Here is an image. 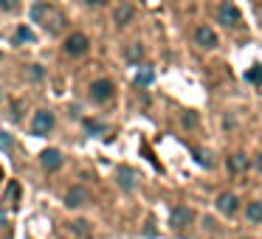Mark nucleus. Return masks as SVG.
<instances>
[{
	"mask_svg": "<svg viewBox=\"0 0 262 239\" xmlns=\"http://www.w3.org/2000/svg\"><path fill=\"white\" fill-rule=\"evenodd\" d=\"M194 45H200V48H217V31L214 29H209V26H198L194 29Z\"/></svg>",
	"mask_w": 262,
	"mask_h": 239,
	"instance_id": "0eeeda50",
	"label": "nucleus"
},
{
	"mask_svg": "<svg viewBox=\"0 0 262 239\" xmlns=\"http://www.w3.org/2000/svg\"><path fill=\"white\" fill-rule=\"evenodd\" d=\"M85 200H88V192L82 186L68 188V194H65V205L68 208H79V205H85Z\"/></svg>",
	"mask_w": 262,
	"mask_h": 239,
	"instance_id": "9d476101",
	"label": "nucleus"
},
{
	"mask_svg": "<svg viewBox=\"0 0 262 239\" xmlns=\"http://www.w3.org/2000/svg\"><path fill=\"white\" fill-rule=\"evenodd\" d=\"M237 208H239V197L234 192H223L220 197H217V211H220V214L231 217Z\"/></svg>",
	"mask_w": 262,
	"mask_h": 239,
	"instance_id": "6e6552de",
	"label": "nucleus"
},
{
	"mask_svg": "<svg viewBox=\"0 0 262 239\" xmlns=\"http://www.w3.org/2000/svg\"><path fill=\"white\" fill-rule=\"evenodd\" d=\"M217 23H223L226 29H234V26L243 23V14H239V9L234 6L231 0H223L217 6Z\"/></svg>",
	"mask_w": 262,
	"mask_h": 239,
	"instance_id": "f03ea898",
	"label": "nucleus"
},
{
	"mask_svg": "<svg viewBox=\"0 0 262 239\" xmlns=\"http://www.w3.org/2000/svg\"><path fill=\"white\" fill-rule=\"evenodd\" d=\"M245 217L251 222H262V200H254V203L245 205Z\"/></svg>",
	"mask_w": 262,
	"mask_h": 239,
	"instance_id": "2eb2a0df",
	"label": "nucleus"
},
{
	"mask_svg": "<svg viewBox=\"0 0 262 239\" xmlns=\"http://www.w3.org/2000/svg\"><path fill=\"white\" fill-rule=\"evenodd\" d=\"M17 197H20V183H12V186H9V200L14 203Z\"/></svg>",
	"mask_w": 262,
	"mask_h": 239,
	"instance_id": "5701e85b",
	"label": "nucleus"
},
{
	"mask_svg": "<svg viewBox=\"0 0 262 239\" xmlns=\"http://www.w3.org/2000/svg\"><path fill=\"white\" fill-rule=\"evenodd\" d=\"M6 225V214H3V211H0V228Z\"/></svg>",
	"mask_w": 262,
	"mask_h": 239,
	"instance_id": "cd10ccee",
	"label": "nucleus"
},
{
	"mask_svg": "<svg viewBox=\"0 0 262 239\" xmlns=\"http://www.w3.org/2000/svg\"><path fill=\"white\" fill-rule=\"evenodd\" d=\"M9 147H12V138L6 132H0V149H9Z\"/></svg>",
	"mask_w": 262,
	"mask_h": 239,
	"instance_id": "a878e982",
	"label": "nucleus"
},
{
	"mask_svg": "<svg viewBox=\"0 0 262 239\" xmlns=\"http://www.w3.org/2000/svg\"><path fill=\"white\" fill-rule=\"evenodd\" d=\"M65 54L68 57H82V54L88 51V37L82 34V31H76V34H71L68 40H65Z\"/></svg>",
	"mask_w": 262,
	"mask_h": 239,
	"instance_id": "39448f33",
	"label": "nucleus"
},
{
	"mask_svg": "<svg viewBox=\"0 0 262 239\" xmlns=\"http://www.w3.org/2000/svg\"><path fill=\"white\" fill-rule=\"evenodd\" d=\"M133 17H136V9H133V3H121V6L113 12V20H116V26H127Z\"/></svg>",
	"mask_w": 262,
	"mask_h": 239,
	"instance_id": "9b49d317",
	"label": "nucleus"
},
{
	"mask_svg": "<svg viewBox=\"0 0 262 239\" xmlns=\"http://www.w3.org/2000/svg\"><path fill=\"white\" fill-rule=\"evenodd\" d=\"M183 124H186V127H194V124H198V115H194V113H186V115H183Z\"/></svg>",
	"mask_w": 262,
	"mask_h": 239,
	"instance_id": "393cba45",
	"label": "nucleus"
},
{
	"mask_svg": "<svg viewBox=\"0 0 262 239\" xmlns=\"http://www.w3.org/2000/svg\"><path fill=\"white\" fill-rule=\"evenodd\" d=\"M194 222V211L186 208V205H175V208L169 211V225L172 228H186Z\"/></svg>",
	"mask_w": 262,
	"mask_h": 239,
	"instance_id": "20e7f679",
	"label": "nucleus"
},
{
	"mask_svg": "<svg viewBox=\"0 0 262 239\" xmlns=\"http://www.w3.org/2000/svg\"><path fill=\"white\" fill-rule=\"evenodd\" d=\"M192 158L198 160V163L203 166V169H211V166H214V160H211V152H209V149H200V147H192Z\"/></svg>",
	"mask_w": 262,
	"mask_h": 239,
	"instance_id": "ddd939ff",
	"label": "nucleus"
},
{
	"mask_svg": "<svg viewBox=\"0 0 262 239\" xmlns=\"http://www.w3.org/2000/svg\"><path fill=\"white\" fill-rule=\"evenodd\" d=\"M256 169L262 172V155H259V158H256Z\"/></svg>",
	"mask_w": 262,
	"mask_h": 239,
	"instance_id": "c85d7f7f",
	"label": "nucleus"
},
{
	"mask_svg": "<svg viewBox=\"0 0 262 239\" xmlns=\"http://www.w3.org/2000/svg\"><path fill=\"white\" fill-rule=\"evenodd\" d=\"M14 40H17V42H31V40H34V34H31V31L26 29V26H20L17 34H14Z\"/></svg>",
	"mask_w": 262,
	"mask_h": 239,
	"instance_id": "aec40b11",
	"label": "nucleus"
},
{
	"mask_svg": "<svg viewBox=\"0 0 262 239\" xmlns=\"http://www.w3.org/2000/svg\"><path fill=\"white\" fill-rule=\"evenodd\" d=\"M85 3H88V6H102L104 0H85Z\"/></svg>",
	"mask_w": 262,
	"mask_h": 239,
	"instance_id": "bb28decb",
	"label": "nucleus"
},
{
	"mask_svg": "<svg viewBox=\"0 0 262 239\" xmlns=\"http://www.w3.org/2000/svg\"><path fill=\"white\" fill-rule=\"evenodd\" d=\"M31 17H34L37 23H46L48 31H57V23L62 26V14H54V9L48 6V3H34V6H31Z\"/></svg>",
	"mask_w": 262,
	"mask_h": 239,
	"instance_id": "f257e3e1",
	"label": "nucleus"
},
{
	"mask_svg": "<svg viewBox=\"0 0 262 239\" xmlns=\"http://www.w3.org/2000/svg\"><path fill=\"white\" fill-rule=\"evenodd\" d=\"M40 163H42V169L57 172L59 166H62V152H59V149H42V152H40Z\"/></svg>",
	"mask_w": 262,
	"mask_h": 239,
	"instance_id": "1a4fd4ad",
	"label": "nucleus"
},
{
	"mask_svg": "<svg viewBox=\"0 0 262 239\" xmlns=\"http://www.w3.org/2000/svg\"><path fill=\"white\" fill-rule=\"evenodd\" d=\"M119 186L127 188V192H136V186H138L136 172H133V169H124V166H121V169H119Z\"/></svg>",
	"mask_w": 262,
	"mask_h": 239,
	"instance_id": "f8f14e48",
	"label": "nucleus"
},
{
	"mask_svg": "<svg viewBox=\"0 0 262 239\" xmlns=\"http://www.w3.org/2000/svg\"><path fill=\"white\" fill-rule=\"evenodd\" d=\"M85 124V130H88V135H104V127L102 124H96V121H91V118H85L82 121Z\"/></svg>",
	"mask_w": 262,
	"mask_h": 239,
	"instance_id": "a211bd4d",
	"label": "nucleus"
},
{
	"mask_svg": "<svg viewBox=\"0 0 262 239\" xmlns=\"http://www.w3.org/2000/svg\"><path fill=\"white\" fill-rule=\"evenodd\" d=\"M245 79H248L251 85H262V68H259V65H254V68L245 74Z\"/></svg>",
	"mask_w": 262,
	"mask_h": 239,
	"instance_id": "6ab92c4d",
	"label": "nucleus"
},
{
	"mask_svg": "<svg viewBox=\"0 0 262 239\" xmlns=\"http://www.w3.org/2000/svg\"><path fill=\"white\" fill-rule=\"evenodd\" d=\"M17 3H20V0H0V9H3V12H12Z\"/></svg>",
	"mask_w": 262,
	"mask_h": 239,
	"instance_id": "b1692460",
	"label": "nucleus"
},
{
	"mask_svg": "<svg viewBox=\"0 0 262 239\" xmlns=\"http://www.w3.org/2000/svg\"><path fill=\"white\" fill-rule=\"evenodd\" d=\"M51 130H54V113L40 110V113L34 115V121H31V132H34V135H48Z\"/></svg>",
	"mask_w": 262,
	"mask_h": 239,
	"instance_id": "423d86ee",
	"label": "nucleus"
},
{
	"mask_svg": "<svg viewBox=\"0 0 262 239\" xmlns=\"http://www.w3.org/2000/svg\"><path fill=\"white\" fill-rule=\"evenodd\" d=\"M245 169H248L245 155H231V158H228V172H231V175H243Z\"/></svg>",
	"mask_w": 262,
	"mask_h": 239,
	"instance_id": "4468645a",
	"label": "nucleus"
},
{
	"mask_svg": "<svg viewBox=\"0 0 262 239\" xmlns=\"http://www.w3.org/2000/svg\"><path fill=\"white\" fill-rule=\"evenodd\" d=\"M29 76H31V79H42V76H46L42 65H31V68H29Z\"/></svg>",
	"mask_w": 262,
	"mask_h": 239,
	"instance_id": "4be33fe9",
	"label": "nucleus"
},
{
	"mask_svg": "<svg viewBox=\"0 0 262 239\" xmlns=\"http://www.w3.org/2000/svg\"><path fill=\"white\" fill-rule=\"evenodd\" d=\"M113 96H116V85L110 79H96L91 85V99H93V102L102 104V102H110Z\"/></svg>",
	"mask_w": 262,
	"mask_h": 239,
	"instance_id": "7ed1b4c3",
	"label": "nucleus"
},
{
	"mask_svg": "<svg viewBox=\"0 0 262 239\" xmlns=\"http://www.w3.org/2000/svg\"><path fill=\"white\" fill-rule=\"evenodd\" d=\"M152 79H155V70H152V68H141V70L136 74V85H141V87L152 85Z\"/></svg>",
	"mask_w": 262,
	"mask_h": 239,
	"instance_id": "dca6fc26",
	"label": "nucleus"
},
{
	"mask_svg": "<svg viewBox=\"0 0 262 239\" xmlns=\"http://www.w3.org/2000/svg\"><path fill=\"white\" fill-rule=\"evenodd\" d=\"M71 225H74V233H82V236H85V233H91V228H88L85 220H76V222H71Z\"/></svg>",
	"mask_w": 262,
	"mask_h": 239,
	"instance_id": "412c9836",
	"label": "nucleus"
},
{
	"mask_svg": "<svg viewBox=\"0 0 262 239\" xmlns=\"http://www.w3.org/2000/svg\"><path fill=\"white\" fill-rule=\"evenodd\" d=\"M141 54H144V48L136 42V45H130L124 51V59H127V62H138V59H141Z\"/></svg>",
	"mask_w": 262,
	"mask_h": 239,
	"instance_id": "f3484780",
	"label": "nucleus"
}]
</instances>
